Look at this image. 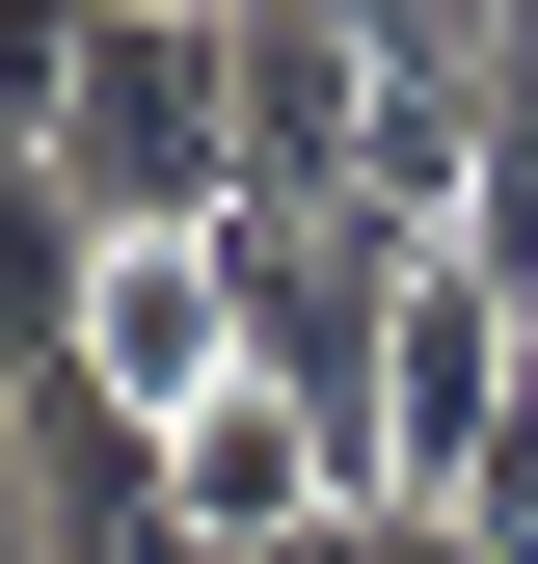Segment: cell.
<instances>
[{
  "instance_id": "6da1fadb",
  "label": "cell",
  "mask_w": 538,
  "mask_h": 564,
  "mask_svg": "<svg viewBox=\"0 0 538 564\" xmlns=\"http://www.w3.org/2000/svg\"><path fill=\"white\" fill-rule=\"evenodd\" d=\"M54 188L108 242H216L243 216V134H216V0H108L82 108H54Z\"/></svg>"
},
{
  "instance_id": "7a4b0ae2",
  "label": "cell",
  "mask_w": 538,
  "mask_h": 564,
  "mask_svg": "<svg viewBox=\"0 0 538 564\" xmlns=\"http://www.w3.org/2000/svg\"><path fill=\"white\" fill-rule=\"evenodd\" d=\"M216 269H243V377L323 403L351 484H377V349H404V296H431V242L404 216H216Z\"/></svg>"
},
{
  "instance_id": "3957f363",
  "label": "cell",
  "mask_w": 538,
  "mask_h": 564,
  "mask_svg": "<svg viewBox=\"0 0 538 564\" xmlns=\"http://www.w3.org/2000/svg\"><path fill=\"white\" fill-rule=\"evenodd\" d=\"M216 134H243V216H351L377 28H351V0H216Z\"/></svg>"
},
{
  "instance_id": "277c9868",
  "label": "cell",
  "mask_w": 538,
  "mask_h": 564,
  "mask_svg": "<svg viewBox=\"0 0 538 564\" xmlns=\"http://www.w3.org/2000/svg\"><path fill=\"white\" fill-rule=\"evenodd\" d=\"M512 403H538V296H485V269L431 242V296H404V349H377V511H458Z\"/></svg>"
},
{
  "instance_id": "5b68a950",
  "label": "cell",
  "mask_w": 538,
  "mask_h": 564,
  "mask_svg": "<svg viewBox=\"0 0 538 564\" xmlns=\"http://www.w3.org/2000/svg\"><path fill=\"white\" fill-rule=\"evenodd\" d=\"M0 431H28V538L54 564H189V484H162V431H134L108 377H28Z\"/></svg>"
},
{
  "instance_id": "8992f818",
  "label": "cell",
  "mask_w": 538,
  "mask_h": 564,
  "mask_svg": "<svg viewBox=\"0 0 538 564\" xmlns=\"http://www.w3.org/2000/svg\"><path fill=\"white\" fill-rule=\"evenodd\" d=\"M162 484H189V538H351L377 484H351V431H323V403H269V377H216L162 431Z\"/></svg>"
},
{
  "instance_id": "52a82bcc",
  "label": "cell",
  "mask_w": 538,
  "mask_h": 564,
  "mask_svg": "<svg viewBox=\"0 0 538 564\" xmlns=\"http://www.w3.org/2000/svg\"><path fill=\"white\" fill-rule=\"evenodd\" d=\"M82 377L134 403V431H189V403L243 377V269H216V242H108V296H82Z\"/></svg>"
},
{
  "instance_id": "ba28073f",
  "label": "cell",
  "mask_w": 538,
  "mask_h": 564,
  "mask_svg": "<svg viewBox=\"0 0 538 564\" xmlns=\"http://www.w3.org/2000/svg\"><path fill=\"white\" fill-rule=\"evenodd\" d=\"M82 296H108V216H82L54 162H0V403L82 377Z\"/></svg>"
},
{
  "instance_id": "9c48e42d",
  "label": "cell",
  "mask_w": 538,
  "mask_h": 564,
  "mask_svg": "<svg viewBox=\"0 0 538 564\" xmlns=\"http://www.w3.org/2000/svg\"><path fill=\"white\" fill-rule=\"evenodd\" d=\"M458 269H485V296H538V0L485 28V188H458Z\"/></svg>"
},
{
  "instance_id": "30bf717a",
  "label": "cell",
  "mask_w": 538,
  "mask_h": 564,
  "mask_svg": "<svg viewBox=\"0 0 538 564\" xmlns=\"http://www.w3.org/2000/svg\"><path fill=\"white\" fill-rule=\"evenodd\" d=\"M82 54H108V0H0V162H54V108H82Z\"/></svg>"
},
{
  "instance_id": "8fae6325",
  "label": "cell",
  "mask_w": 538,
  "mask_h": 564,
  "mask_svg": "<svg viewBox=\"0 0 538 564\" xmlns=\"http://www.w3.org/2000/svg\"><path fill=\"white\" fill-rule=\"evenodd\" d=\"M351 564H485V538H458V511H351Z\"/></svg>"
}]
</instances>
